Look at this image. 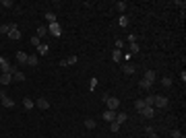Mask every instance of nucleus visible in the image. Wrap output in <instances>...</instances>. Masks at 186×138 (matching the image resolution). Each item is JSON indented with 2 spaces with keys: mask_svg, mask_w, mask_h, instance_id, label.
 <instances>
[{
  "mask_svg": "<svg viewBox=\"0 0 186 138\" xmlns=\"http://www.w3.org/2000/svg\"><path fill=\"white\" fill-rule=\"evenodd\" d=\"M126 120H128V116H126L124 111H120V113H118V116H116V124H120V126H122L124 122H126Z\"/></svg>",
  "mask_w": 186,
  "mask_h": 138,
  "instance_id": "obj_20",
  "label": "nucleus"
},
{
  "mask_svg": "<svg viewBox=\"0 0 186 138\" xmlns=\"http://www.w3.org/2000/svg\"><path fill=\"white\" fill-rule=\"evenodd\" d=\"M35 105H37L39 109H50V101H48V99H43V97H41V99H37V101H35Z\"/></svg>",
  "mask_w": 186,
  "mask_h": 138,
  "instance_id": "obj_12",
  "label": "nucleus"
},
{
  "mask_svg": "<svg viewBox=\"0 0 186 138\" xmlns=\"http://www.w3.org/2000/svg\"><path fill=\"white\" fill-rule=\"evenodd\" d=\"M103 120H105V122H116V111H112V109H105L103 111Z\"/></svg>",
  "mask_w": 186,
  "mask_h": 138,
  "instance_id": "obj_8",
  "label": "nucleus"
},
{
  "mask_svg": "<svg viewBox=\"0 0 186 138\" xmlns=\"http://www.w3.org/2000/svg\"><path fill=\"white\" fill-rule=\"evenodd\" d=\"M182 134H180V130H172V138H180Z\"/></svg>",
  "mask_w": 186,
  "mask_h": 138,
  "instance_id": "obj_38",
  "label": "nucleus"
},
{
  "mask_svg": "<svg viewBox=\"0 0 186 138\" xmlns=\"http://www.w3.org/2000/svg\"><path fill=\"white\" fill-rule=\"evenodd\" d=\"M27 58H29V56L25 54V52H17V62H19L21 66H25V64H27Z\"/></svg>",
  "mask_w": 186,
  "mask_h": 138,
  "instance_id": "obj_11",
  "label": "nucleus"
},
{
  "mask_svg": "<svg viewBox=\"0 0 186 138\" xmlns=\"http://www.w3.org/2000/svg\"><path fill=\"white\" fill-rule=\"evenodd\" d=\"M0 70H2V72H8V70H10V64H8V60L0 58Z\"/></svg>",
  "mask_w": 186,
  "mask_h": 138,
  "instance_id": "obj_17",
  "label": "nucleus"
},
{
  "mask_svg": "<svg viewBox=\"0 0 186 138\" xmlns=\"http://www.w3.org/2000/svg\"><path fill=\"white\" fill-rule=\"evenodd\" d=\"M145 81H147V83H155V78H157V74H155V70H147V72H145V76H143Z\"/></svg>",
  "mask_w": 186,
  "mask_h": 138,
  "instance_id": "obj_9",
  "label": "nucleus"
},
{
  "mask_svg": "<svg viewBox=\"0 0 186 138\" xmlns=\"http://www.w3.org/2000/svg\"><path fill=\"white\" fill-rule=\"evenodd\" d=\"M128 45H130V54H138V52H141V45H138L137 41H134V43H128Z\"/></svg>",
  "mask_w": 186,
  "mask_h": 138,
  "instance_id": "obj_25",
  "label": "nucleus"
},
{
  "mask_svg": "<svg viewBox=\"0 0 186 138\" xmlns=\"http://www.w3.org/2000/svg\"><path fill=\"white\" fill-rule=\"evenodd\" d=\"M23 107H25V109H33V101H31L29 97H25V99H23Z\"/></svg>",
  "mask_w": 186,
  "mask_h": 138,
  "instance_id": "obj_23",
  "label": "nucleus"
},
{
  "mask_svg": "<svg viewBox=\"0 0 186 138\" xmlns=\"http://www.w3.org/2000/svg\"><path fill=\"white\" fill-rule=\"evenodd\" d=\"M138 87H141V89H145V91H149V89H151V87H153V85H151V83H147V81H145V78H143V81L138 83Z\"/></svg>",
  "mask_w": 186,
  "mask_h": 138,
  "instance_id": "obj_30",
  "label": "nucleus"
},
{
  "mask_svg": "<svg viewBox=\"0 0 186 138\" xmlns=\"http://www.w3.org/2000/svg\"><path fill=\"white\" fill-rule=\"evenodd\" d=\"M8 37L10 39H21V31L17 27H10V31H8Z\"/></svg>",
  "mask_w": 186,
  "mask_h": 138,
  "instance_id": "obj_14",
  "label": "nucleus"
},
{
  "mask_svg": "<svg viewBox=\"0 0 186 138\" xmlns=\"http://www.w3.org/2000/svg\"><path fill=\"white\" fill-rule=\"evenodd\" d=\"M126 6H128V4H126L124 0H120V2H116V8H118V10H120V13H124V10H126Z\"/></svg>",
  "mask_w": 186,
  "mask_h": 138,
  "instance_id": "obj_28",
  "label": "nucleus"
},
{
  "mask_svg": "<svg viewBox=\"0 0 186 138\" xmlns=\"http://www.w3.org/2000/svg\"><path fill=\"white\" fill-rule=\"evenodd\" d=\"M0 101H2V105H4L6 109H13V107H14V101L6 97V91H4V89H0Z\"/></svg>",
  "mask_w": 186,
  "mask_h": 138,
  "instance_id": "obj_2",
  "label": "nucleus"
},
{
  "mask_svg": "<svg viewBox=\"0 0 186 138\" xmlns=\"http://www.w3.org/2000/svg\"><path fill=\"white\" fill-rule=\"evenodd\" d=\"M122 72L126 76H130V74H134V66H132L130 62H122Z\"/></svg>",
  "mask_w": 186,
  "mask_h": 138,
  "instance_id": "obj_7",
  "label": "nucleus"
},
{
  "mask_svg": "<svg viewBox=\"0 0 186 138\" xmlns=\"http://www.w3.org/2000/svg\"><path fill=\"white\" fill-rule=\"evenodd\" d=\"M143 107H145V101H143V99H137V101H134V109L141 111Z\"/></svg>",
  "mask_w": 186,
  "mask_h": 138,
  "instance_id": "obj_31",
  "label": "nucleus"
},
{
  "mask_svg": "<svg viewBox=\"0 0 186 138\" xmlns=\"http://www.w3.org/2000/svg\"><path fill=\"white\" fill-rule=\"evenodd\" d=\"M97 85H99V81H97V78H91V81H89V91H95Z\"/></svg>",
  "mask_w": 186,
  "mask_h": 138,
  "instance_id": "obj_32",
  "label": "nucleus"
},
{
  "mask_svg": "<svg viewBox=\"0 0 186 138\" xmlns=\"http://www.w3.org/2000/svg\"><path fill=\"white\" fill-rule=\"evenodd\" d=\"M10 27H13V25H0V35H8Z\"/></svg>",
  "mask_w": 186,
  "mask_h": 138,
  "instance_id": "obj_29",
  "label": "nucleus"
},
{
  "mask_svg": "<svg viewBox=\"0 0 186 138\" xmlns=\"http://www.w3.org/2000/svg\"><path fill=\"white\" fill-rule=\"evenodd\" d=\"M167 103H170V101H167V97H163V95H155V103H153V105H157L159 109H165V107H167Z\"/></svg>",
  "mask_w": 186,
  "mask_h": 138,
  "instance_id": "obj_3",
  "label": "nucleus"
},
{
  "mask_svg": "<svg viewBox=\"0 0 186 138\" xmlns=\"http://www.w3.org/2000/svg\"><path fill=\"white\" fill-rule=\"evenodd\" d=\"M46 35H48V27H46V25H39V27H37V37H46Z\"/></svg>",
  "mask_w": 186,
  "mask_h": 138,
  "instance_id": "obj_19",
  "label": "nucleus"
},
{
  "mask_svg": "<svg viewBox=\"0 0 186 138\" xmlns=\"http://www.w3.org/2000/svg\"><path fill=\"white\" fill-rule=\"evenodd\" d=\"M110 93H103V95H101V101H103V103H105V101H108V99H110Z\"/></svg>",
  "mask_w": 186,
  "mask_h": 138,
  "instance_id": "obj_39",
  "label": "nucleus"
},
{
  "mask_svg": "<svg viewBox=\"0 0 186 138\" xmlns=\"http://www.w3.org/2000/svg\"><path fill=\"white\" fill-rule=\"evenodd\" d=\"M128 21H130V19H128L126 14H122V17L118 19V25H120V27H126V25H128Z\"/></svg>",
  "mask_w": 186,
  "mask_h": 138,
  "instance_id": "obj_22",
  "label": "nucleus"
},
{
  "mask_svg": "<svg viewBox=\"0 0 186 138\" xmlns=\"http://www.w3.org/2000/svg\"><path fill=\"white\" fill-rule=\"evenodd\" d=\"M138 113H141V117H145V120H151V117H155V109H153V107H143Z\"/></svg>",
  "mask_w": 186,
  "mask_h": 138,
  "instance_id": "obj_5",
  "label": "nucleus"
},
{
  "mask_svg": "<svg viewBox=\"0 0 186 138\" xmlns=\"http://www.w3.org/2000/svg\"><path fill=\"white\" fill-rule=\"evenodd\" d=\"M46 21L48 23H56V14L54 13H46Z\"/></svg>",
  "mask_w": 186,
  "mask_h": 138,
  "instance_id": "obj_33",
  "label": "nucleus"
},
{
  "mask_svg": "<svg viewBox=\"0 0 186 138\" xmlns=\"http://www.w3.org/2000/svg\"><path fill=\"white\" fill-rule=\"evenodd\" d=\"M122 45H124L122 39H116V49H122Z\"/></svg>",
  "mask_w": 186,
  "mask_h": 138,
  "instance_id": "obj_37",
  "label": "nucleus"
},
{
  "mask_svg": "<svg viewBox=\"0 0 186 138\" xmlns=\"http://www.w3.org/2000/svg\"><path fill=\"white\" fill-rule=\"evenodd\" d=\"M105 105H108V109L116 111L118 107H120V99H118V97H110V99H108V101H105Z\"/></svg>",
  "mask_w": 186,
  "mask_h": 138,
  "instance_id": "obj_4",
  "label": "nucleus"
},
{
  "mask_svg": "<svg viewBox=\"0 0 186 138\" xmlns=\"http://www.w3.org/2000/svg\"><path fill=\"white\" fill-rule=\"evenodd\" d=\"M180 138H184V136H180Z\"/></svg>",
  "mask_w": 186,
  "mask_h": 138,
  "instance_id": "obj_40",
  "label": "nucleus"
},
{
  "mask_svg": "<svg viewBox=\"0 0 186 138\" xmlns=\"http://www.w3.org/2000/svg\"><path fill=\"white\" fill-rule=\"evenodd\" d=\"M112 60L116 64H122V52L120 49H114V54H112Z\"/></svg>",
  "mask_w": 186,
  "mask_h": 138,
  "instance_id": "obj_15",
  "label": "nucleus"
},
{
  "mask_svg": "<svg viewBox=\"0 0 186 138\" xmlns=\"http://www.w3.org/2000/svg\"><path fill=\"white\" fill-rule=\"evenodd\" d=\"M31 45H35V48H39V45H41V39L37 37V35H35V37H31Z\"/></svg>",
  "mask_w": 186,
  "mask_h": 138,
  "instance_id": "obj_34",
  "label": "nucleus"
},
{
  "mask_svg": "<svg viewBox=\"0 0 186 138\" xmlns=\"http://www.w3.org/2000/svg\"><path fill=\"white\" fill-rule=\"evenodd\" d=\"M161 85H163L165 89H167V87H172V76H163V78H161Z\"/></svg>",
  "mask_w": 186,
  "mask_h": 138,
  "instance_id": "obj_26",
  "label": "nucleus"
},
{
  "mask_svg": "<svg viewBox=\"0 0 186 138\" xmlns=\"http://www.w3.org/2000/svg\"><path fill=\"white\" fill-rule=\"evenodd\" d=\"M76 60H79V56H70V58H66V60H62L60 66H72V64H76Z\"/></svg>",
  "mask_w": 186,
  "mask_h": 138,
  "instance_id": "obj_13",
  "label": "nucleus"
},
{
  "mask_svg": "<svg viewBox=\"0 0 186 138\" xmlns=\"http://www.w3.org/2000/svg\"><path fill=\"white\" fill-rule=\"evenodd\" d=\"M85 128H87V130H93V128H95V120H85Z\"/></svg>",
  "mask_w": 186,
  "mask_h": 138,
  "instance_id": "obj_27",
  "label": "nucleus"
},
{
  "mask_svg": "<svg viewBox=\"0 0 186 138\" xmlns=\"http://www.w3.org/2000/svg\"><path fill=\"white\" fill-rule=\"evenodd\" d=\"M145 132H147V136H149V138H159L157 134H155V130H153L151 126H147V128H145Z\"/></svg>",
  "mask_w": 186,
  "mask_h": 138,
  "instance_id": "obj_24",
  "label": "nucleus"
},
{
  "mask_svg": "<svg viewBox=\"0 0 186 138\" xmlns=\"http://www.w3.org/2000/svg\"><path fill=\"white\" fill-rule=\"evenodd\" d=\"M126 39H128V43H134V41H137V35H134V33H130L128 37H126Z\"/></svg>",
  "mask_w": 186,
  "mask_h": 138,
  "instance_id": "obj_36",
  "label": "nucleus"
},
{
  "mask_svg": "<svg viewBox=\"0 0 186 138\" xmlns=\"http://www.w3.org/2000/svg\"><path fill=\"white\" fill-rule=\"evenodd\" d=\"M48 31L54 37H60V33H62V29H60V23H50V27H48Z\"/></svg>",
  "mask_w": 186,
  "mask_h": 138,
  "instance_id": "obj_6",
  "label": "nucleus"
},
{
  "mask_svg": "<svg viewBox=\"0 0 186 138\" xmlns=\"http://www.w3.org/2000/svg\"><path fill=\"white\" fill-rule=\"evenodd\" d=\"M10 81H13V74L10 72H2L0 74V85H10Z\"/></svg>",
  "mask_w": 186,
  "mask_h": 138,
  "instance_id": "obj_10",
  "label": "nucleus"
},
{
  "mask_svg": "<svg viewBox=\"0 0 186 138\" xmlns=\"http://www.w3.org/2000/svg\"><path fill=\"white\" fill-rule=\"evenodd\" d=\"M48 52H50V45H48V43H41L39 48H37V54H39V56H46Z\"/></svg>",
  "mask_w": 186,
  "mask_h": 138,
  "instance_id": "obj_18",
  "label": "nucleus"
},
{
  "mask_svg": "<svg viewBox=\"0 0 186 138\" xmlns=\"http://www.w3.org/2000/svg\"><path fill=\"white\" fill-rule=\"evenodd\" d=\"M143 101H145V107H153V103H155V95H147Z\"/></svg>",
  "mask_w": 186,
  "mask_h": 138,
  "instance_id": "obj_16",
  "label": "nucleus"
},
{
  "mask_svg": "<svg viewBox=\"0 0 186 138\" xmlns=\"http://www.w3.org/2000/svg\"><path fill=\"white\" fill-rule=\"evenodd\" d=\"M27 64H29V66H33V68H35V66L39 64V60H37V56H29V58H27Z\"/></svg>",
  "mask_w": 186,
  "mask_h": 138,
  "instance_id": "obj_21",
  "label": "nucleus"
},
{
  "mask_svg": "<svg viewBox=\"0 0 186 138\" xmlns=\"http://www.w3.org/2000/svg\"><path fill=\"white\" fill-rule=\"evenodd\" d=\"M110 130H112V132H116V134H118V132H120V124L112 122V124H110Z\"/></svg>",
  "mask_w": 186,
  "mask_h": 138,
  "instance_id": "obj_35",
  "label": "nucleus"
},
{
  "mask_svg": "<svg viewBox=\"0 0 186 138\" xmlns=\"http://www.w3.org/2000/svg\"><path fill=\"white\" fill-rule=\"evenodd\" d=\"M8 72L13 74V78L17 81V83H23V81H25V72H23L21 68H17V66H10V70H8Z\"/></svg>",
  "mask_w": 186,
  "mask_h": 138,
  "instance_id": "obj_1",
  "label": "nucleus"
}]
</instances>
